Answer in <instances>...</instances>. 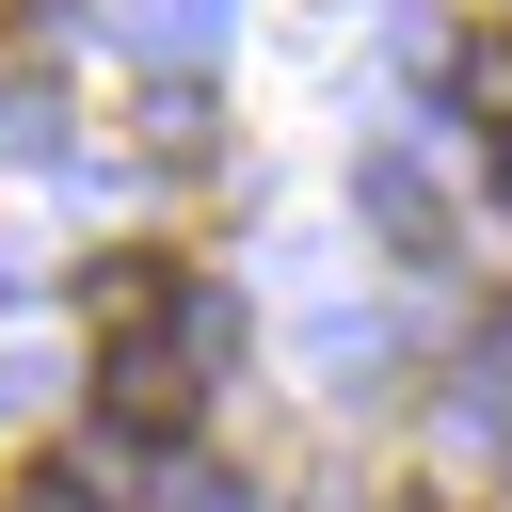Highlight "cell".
<instances>
[{"label": "cell", "instance_id": "6da1fadb", "mask_svg": "<svg viewBox=\"0 0 512 512\" xmlns=\"http://www.w3.org/2000/svg\"><path fill=\"white\" fill-rule=\"evenodd\" d=\"M192 400H208V368L192 352H96V448H176L192 432Z\"/></svg>", "mask_w": 512, "mask_h": 512}, {"label": "cell", "instance_id": "3957f363", "mask_svg": "<svg viewBox=\"0 0 512 512\" xmlns=\"http://www.w3.org/2000/svg\"><path fill=\"white\" fill-rule=\"evenodd\" d=\"M144 160H208V96H192V80L144 96Z\"/></svg>", "mask_w": 512, "mask_h": 512}, {"label": "cell", "instance_id": "5b68a950", "mask_svg": "<svg viewBox=\"0 0 512 512\" xmlns=\"http://www.w3.org/2000/svg\"><path fill=\"white\" fill-rule=\"evenodd\" d=\"M496 192H512V144H496Z\"/></svg>", "mask_w": 512, "mask_h": 512}, {"label": "cell", "instance_id": "7a4b0ae2", "mask_svg": "<svg viewBox=\"0 0 512 512\" xmlns=\"http://www.w3.org/2000/svg\"><path fill=\"white\" fill-rule=\"evenodd\" d=\"M80 320H96L112 352H144L160 320H192V272H176L160 240H112V256H80Z\"/></svg>", "mask_w": 512, "mask_h": 512}, {"label": "cell", "instance_id": "277c9868", "mask_svg": "<svg viewBox=\"0 0 512 512\" xmlns=\"http://www.w3.org/2000/svg\"><path fill=\"white\" fill-rule=\"evenodd\" d=\"M16 512H96V448H48V464L16 480Z\"/></svg>", "mask_w": 512, "mask_h": 512}]
</instances>
